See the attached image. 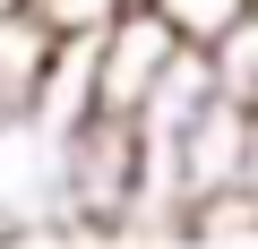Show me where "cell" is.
I'll return each instance as SVG.
<instances>
[{"mask_svg":"<svg viewBox=\"0 0 258 249\" xmlns=\"http://www.w3.org/2000/svg\"><path fill=\"white\" fill-rule=\"evenodd\" d=\"M147 198V138L120 112H86L60 129V232H138Z\"/></svg>","mask_w":258,"mask_h":249,"instance_id":"1","label":"cell"},{"mask_svg":"<svg viewBox=\"0 0 258 249\" xmlns=\"http://www.w3.org/2000/svg\"><path fill=\"white\" fill-rule=\"evenodd\" d=\"M172 60H181V35L164 26V9H112L95 26V112L138 120V103L155 95Z\"/></svg>","mask_w":258,"mask_h":249,"instance_id":"2","label":"cell"},{"mask_svg":"<svg viewBox=\"0 0 258 249\" xmlns=\"http://www.w3.org/2000/svg\"><path fill=\"white\" fill-rule=\"evenodd\" d=\"M207 69H215L224 103H258V9H241V18L207 43Z\"/></svg>","mask_w":258,"mask_h":249,"instance_id":"3","label":"cell"},{"mask_svg":"<svg viewBox=\"0 0 258 249\" xmlns=\"http://www.w3.org/2000/svg\"><path fill=\"white\" fill-rule=\"evenodd\" d=\"M147 9H164V26H172L181 43H215V35L249 9V0H147Z\"/></svg>","mask_w":258,"mask_h":249,"instance_id":"4","label":"cell"},{"mask_svg":"<svg viewBox=\"0 0 258 249\" xmlns=\"http://www.w3.org/2000/svg\"><path fill=\"white\" fill-rule=\"evenodd\" d=\"M224 223H241V232H258V138H249V163H241V181H232V198H215L189 232H224Z\"/></svg>","mask_w":258,"mask_h":249,"instance_id":"5","label":"cell"},{"mask_svg":"<svg viewBox=\"0 0 258 249\" xmlns=\"http://www.w3.org/2000/svg\"><path fill=\"white\" fill-rule=\"evenodd\" d=\"M26 9H35L52 35H95V26L120 9V0H26Z\"/></svg>","mask_w":258,"mask_h":249,"instance_id":"6","label":"cell"},{"mask_svg":"<svg viewBox=\"0 0 258 249\" xmlns=\"http://www.w3.org/2000/svg\"><path fill=\"white\" fill-rule=\"evenodd\" d=\"M120 9H147V0H120Z\"/></svg>","mask_w":258,"mask_h":249,"instance_id":"7","label":"cell"},{"mask_svg":"<svg viewBox=\"0 0 258 249\" xmlns=\"http://www.w3.org/2000/svg\"><path fill=\"white\" fill-rule=\"evenodd\" d=\"M249 120H258V103H249Z\"/></svg>","mask_w":258,"mask_h":249,"instance_id":"8","label":"cell"}]
</instances>
